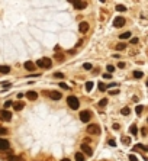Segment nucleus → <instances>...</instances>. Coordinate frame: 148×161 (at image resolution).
I'll use <instances>...</instances> for the list:
<instances>
[{
  "mask_svg": "<svg viewBox=\"0 0 148 161\" xmlns=\"http://www.w3.org/2000/svg\"><path fill=\"white\" fill-rule=\"evenodd\" d=\"M147 86H148V81H147Z\"/></svg>",
  "mask_w": 148,
  "mask_h": 161,
  "instance_id": "c03bdc74",
  "label": "nucleus"
},
{
  "mask_svg": "<svg viewBox=\"0 0 148 161\" xmlns=\"http://www.w3.org/2000/svg\"><path fill=\"white\" fill-rule=\"evenodd\" d=\"M142 75H144L142 71H135V73H134V77H135V79H141Z\"/></svg>",
  "mask_w": 148,
  "mask_h": 161,
  "instance_id": "4be33fe9",
  "label": "nucleus"
},
{
  "mask_svg": "<svg viewBox=\"0 0 148 161\" xmlns=\"http://www.w3.org/2000/svg\"><path fill=\"white\" fill-rule=\"evenodd\" d=\"M83 67H84V70H92V68H93V65H92L90 63H84Z\"/></svg>",
  "mask_w": 148,
  "mask_h": 161,
  "instance_id": "b1692460",
  "label": "nucleus"
},
{
  "mask_svg": "<svg viewBox=\"0 0 148 161\" xmlns=\"http://www.w3.org/2000/svg\"><path fill=\"white\" fill-rule=\"evenodd\" d=\"M118 65H119V68H125V63H119Z\"/></svg>",
  "mask_w": 148,
  "mask_h": 161,
  "instance_id": "ea45409f",
  "label": "nucleus"
},
{
  "mask_svg": "<svg viewBox=\"0 0 148 161\" xmlns=\"http://www.w3.org/2000/svg\"><path fill=\"white\" fill-rule=\"evenodd\" d=\"M141 132H142V135H145V134H147V129H145V128H142V129H141Z\"/></svg>",
  "mask_w": 148,
  "mask_h": 161,
  "instance_id": "79ce46f5",
  "label": "nucleus"
},
{
  "mask_svg": "<svg viewBox=\"0 0 148 161\" xmlns=\"http://www.w3.org/2000/svg\"><path fill=\"white\" fill-rule=\"evenodd\" d=\"M9 161H22V158L20 157H9Z\"/></svg>",
  "mask_w": 148,
  "mask_h": 161,
  "instance_id": "bb28decb",
  "label": "nucleus"
},
{
  "mask_svg": "<svg viewBox=\"0 0 148 161\" xmlns=\"http://www.w3.org/2000/svg\"><path fill=\"white\" fill-rule=\"evenodd\" d=\"M10 106H13V102H12V100H7L6 103H4V107L7 109V107H10Z\"/></svg>",
  "mask_w": 148,
  "mask_h": 161,
  "instance_id": "c85d7f7f",
  "label": "nucleus"
},
{
  "mask_svg": "<svg viewBox=\"0 0 148 161\" xmlns=\"http://www.w3.org/2000/svg\"><path fill=\"white\" fill-rule=\"evenodd\" d=\"M116 10H118V12H125L126 7H125L124 4H118V6H116Z\"/></svg>",
  "mask_w": 148,
  "mask_h": 161,
  "instance_id": "412c9836",
  "label": "nucleus"
},
{
  "mask_svg": "<svg viewBox=\"0 0 148 161\" xmlns=\"http://www.w3.org/2000/svg\"><path fill=\"white\" fill-rule=\"evenodd\" d=\"M129 132H131V134H134V135H136V134H138V128H136L135 125H132V126L129 128Z\"/></svg>",
  "mask_w": 148,
  "mask_h": 161,
  "instance_id": "6ab92c4d",
  "label": "nucleus"
},
{
  "mask_svg": "<svg viewBox=\"0 0 148 161\" xmlns=\"http://www.w3.org/2000/svg\"><path fill=\"white\" fill-rule=\"evenodd\" d=\"M90 118H92L90 110H83V112H80V119H81V122H89Z\"/></svg>",
  "mask_w": 148,
  "mask_h": 161,
  "instance_id": "39448f33",
  "label": "nucleus"
},
{
  "mask_svg": "<svg viewBox=\"0 0 148 161\" xmlns=\"http://www.w3.org/2000/svg\"><path fill=\"white\" fill-rule=\"evenodd\" d=\"M81 151L84 152L86 155H93V149L87 145V144H83V145H81Z\"/></svg>",
  "mask_w": 148,
  "mask_h": 161,
  "instance_id": "9d476101",
  "label": "nucleus"
},
{
  "mask_svg": "<svg viewBox=\"0 0 148 161\" xmlns=\"http://www.w3.org/2000/svg\"><path fill=\"white\" fill-rule=\"evenodd\" d=\"M55 57H57V60H60V61H63V58H64V57H63V55H61V54H57Z\"/></svg>",
  "mask_w": 148,
  "mask_h": 161,
  "instance_id": "4c0bfd02",
  "label": "nucleus"
},
{
  "mask_svg": "<svg viewBox=\"0 0 148 161\" xmlns=\"http://www.w3.org/2000/svg\"><path fill=\"white\" fill-rule=\"evenodd\" d=\"M9 71H10V67L9 65H0V73L2 74H7Z\"/></svg>",
  "mask_w": 148,
  "mask_h": 161,
  "instance_id": "2eb2a0df",
  "label": "nucleus"
},
{
  "mask_svg": "<svg viewBox=\"0 0 148 161\" xmlns=\"http://www.w3.org/2000/svg\"><path fill=\"white\" fill-rule=\"evenodd\" d=\"M120 113L124 115V116L129 115V113H131V110H129V107H124V109H122V110H120Z\"/></svg>",
  "mask_w": 148,
  "mask_h": 161,
  "instance_id": "aec40b11",
  "label": "nucleus"
},
{
  "mask_svg": "<svg viewBox=\"0 0 148 161\" xmlns=\"http://www.w3.org/2000/svg\"><path fill=\"white\" fill-rule=\"evenodd\" d=\"M109 145H112V147H116V142L113 141V139H109Z\"/></svg>",
  "mask_w": 148,
  "mask_h": 161,
  "instance_id": "f704fd0d",
  "label": "nucleus"
},
{
  "mask_svg": "<svg viewBox=\"0 0 148 161\" xmlns=\"http://www.w3.org/2000/svg\"><path fill=\"white\" fill-rule=\"evenodd\" d=\"M144 110V106H141V105H139V106H136V109H135V112H136V115H141V112Z\"/></svg>",
  "mask_w": 148,
  "mask_h": 161,
  "instance_id": "5701e85b",
  "label": "nucleus"
},
{
  "mask_svg": "<svg viewBox=\"0 0 148 161\" xmlns=\"http://www.w3.org/2000/svg\"><path fill=\"white\" fill-rule=\"evenodd\" d=\"M47 94H48L52 100H60V99H61V93H60V91H48Z\"/></svg>",
  "mask_w": 148,
  "mask_h": 161,
  "instance_id": "1a4fd4ad",
  "label": "nucleus"
},
{
  "mask_svg": "<svg viewBox=\"0 0 148 161\" xmlns=\"http://www.w3.org/2000/svg\"><path fill=\"white\" fill-rule=\"evenodd\" d=\"M60 86H61V87H63V89H68V86H67V84H65V83H60Z\"/></svg>",
  "mask_w": 148,
  "mask_h": 161,
  "instance_id": "58836bf2",
  "label": "nucleus"
},
{
  "mask_svg": "<svg viewBox=\"0 0 148 161\" xmlns=\"http://www.w3.org/2000/svg\"><path fill=\"white\" fill-rule=\"evenodd\" d=\"M119 128H120V126H119V125H118V123H115V125H113V129H116V131H118V129H119Z\"/></svg>",
  "mask_w": 148,
  "mask_h": 161,
  "instance_id": "a19ab883",
  "label": "nucleus"
},
{
  "mask_svg": "<svg viewBox=\"0 0 148 161\" xmlns=\"http://www.w3.org/2000/svg\"><path fill=\"white\" fill-rule=\"evenodd\" d=\"M106 103H108V99H102V100L99 102V106L103 107V106H106Z\"/></svg>",
  "mask_w": 148,
  "mask_h": 161,
  "instance_id": "a878e982",
  "label": "nucleus"
},
{
  "mask_svg": "<svg viewBox=\"0 0 148 161\" xmlns=\"http://www.w3.org/2000/svg\"><path fill=\"white\" fill-rule=\"evenodd\" d=\"M106 70H108V73L110 74V73L115 71V67H113V65H108V67H106Z\"/></svg>",
  "mask_w": 148,
  "mask_h": 161,
  "instance_id": "cd10ccee",
  "label": "nucleus"
},
{
  "mask_svg": "<svg viewBox=\"0 0 148 161\" xmlns=\"http://www.w3.org/2000/svg\"><path fill=\"white\" fill-rule=\"evenodd\" d=\"M9 147H10V144H9V141H7V139H3V138H0V151L9 149Z\"/></svg>",
  "mask_w": 148,
  "mask_h": 161,
  "instance_id": "6e6552de",
  "label": "nucleus"
},
{
  "mask_svg": "<svg viewBox=\"0 0 148 161\" xmlns=\"http://www.w3.org/2000/svg\"><path fill=\"white\" fill-rule=\"evenodd\" d=\"M103 77H104V79H108V80H109V79H112V75H110V74H109V73H106V74H103Z\"/></svg>",
  "mask_w": 148,
  "mask_h": 161,
  "instance_id": "c9c22d12",
  "label": "nucleus"
},
{
  "mask_svg": "<svg viewBox=\"0 0 148 161\" xmlns=\"http://www.w3.org/2000/svg\"><path fill=\"white\" fill-rule=\"evenodd\" d=\"M87 132L90 135H100V126L97 123H90L87 126Z\"/></svg>",
  "mask_w": 148,
  "mask_h": 161,
  "instance_id": "7ed1b4c3",
  "label": "nucleus"
},
{
  "mask_svg": "<svg viewBox=\"0 0 148 161\" xmlns=\"http://www.w3.org/2000/svg\"><path fill=\"white\" fill-rule=\"evenodd\" d=\"M131 44H138V38H132L131 39Z\"/></svg>",
  "mask_w": 148,
  "mask_h": 161,
  "instance_id": "e433bc0d",
  "label": "nucleus"
},
{
  "mask_svg": "<svg viewBox=\"0 0 148 161\" xmlns=\"http://www.w3.org/2000/svg\"><path fill=\"white\" fill-rule=\"evenodd\" d=\"M99 90H100V91L106 90V84H103V83H99Z\"/></svg>",
  "mask_w": 148,
  "mask_h": 161,
  "instance_id": "c756f323",
  "label": "nucleus"
},
{
  "mask_svg": "<svg viewBox=\"0 0 148 161\" xmlns=\"http://www.w3.org/2000/svg\"><path fill=\"white\" fill-rule=\"evenodd\" d=\"M125 25V19L122 18V16H118V18L113 19V26L115 28H122Z\"/></svg>",
  "mask_w": 148,
  "mask_h": 161,
  "instance_id": "20e7f679",
  "label": "nucleus"
},
{
  "mask_svg": "<svg viewBox=\"0 0 148 161\" xmlns=\"http://www.w3.org/2000/svg\"><path fill=\"white\" fill-rule=\"evenodd\" d=\"M78 31H80L81 33H86L87 31H89V23H87V22H81L80 25H78Z\"/></svg>",
  "mask_w": 148,
  "mask_h": 161,
  "instance_id": "9b49d317",
  "label": "nucleus"
},
{
  "mask_svg": "<svg viewBox=\"0 0 148 161\" xmlns=\"http://www.w3.org/2000/svg\"><path fill=\"white\" fill-rule=\"evenodd\" d=\"M54 77H55V79H63L64 75H63V73H55V74H54Z\"/></svg>",
  "mask_w": 148,
  "mask_h": 161,
  "instance_id": "7c9ffc66",
  "label": "nucleus"
},
{
  "mask_svg": "<svg viewBox=\"0 0 148 161\" xmlns=\"http://www.w3.org/2000/svg\"><path fill=\"white\" fill-rule=\"evenodd\" d=\"M119 38H120V39H128V38H131V32H124V33H120Z\"/></svg>",
  "mask_w": 148,
  "mask_h": 161,
  "instance_id": "f3484780",
  "label": "nucleus"
},
{
  "mask_svg": "<svg viewBox=\"0 0 148 161\" xmlns=\"http://www.w3.org/2000/svg\"><path fill=\"white\" fill-rule=\"evenodd\" d=\"M116 49H118V51H122V49H125V44H124V42H120V44H118V45H116Z\"/></svg>",
  "mask_w": 148,
  "mask_h": 161,
  "instance_id": "393cba45",
  "label": "nucleus"
},
{
  "mask_svg": "<svg viewBox=\"0 0 148 161\" xmlns=\"http://www.w3.org/2000/svg\"><path fill=\"white\" fill-rule=\"evenodd\" d=\"M35 67H36V64H33L32 61H26V63H25V68L28 70V71H33Z\"/></svg>",
  "mask_w": 148,
  "mask_h": 161,
  "instance_id": "f8f14e48",
  "label": "nucleus"
},
{
  "mask_svg": "<svg viewBox=\"0 0 148 161\" xmlns=\"http://www.w3.org/2000/svg\"><path fill=\"white\" fill-rule=\"evenodd\" d=\"M61 161H70L68 158H63V160H61Z\"/></svg>",
  "mask_w": 148,
  "mask_h": 161,
  "instance_id": "37998d69",
  "label": "nucleus"
},
{
  "mask_svg": "<svg viewBox=\"0 0 148 161\" xmlns=\"http://www.w3.org/2000/svg\"><path fill=\"white\" fill-rule=\"evenodd\" d=\"M86 158H84V154L83 152H77L76 154V161H84Z\"/></svg>",
  "mask_w": 148,
  "mask_h": 161,
  "instance_id": "dca6fc26",
  "label": "nucleus"
},
{
  "mask_svg": "<svg viewBox=\"0 0 148 161\" xmlns=\"http://www.w3.org/2000/svg\"><path fill=\"white\" fill-rule=\"evenodd\" d=\"M26 97H28L29 100H36L38 99V94L35 91H28V93H26Z\"/></svg>",
  "mask_w": 148,
  "mask_h": 161,
  "instance_id": "ddd939ff",
  "label": "nucleus"
},
{
  "mask_svg": "<svg viewBox=\"0 0 148 161\" xmlns=\"http://www.w3.org/2000/svg\"><path fill=\"white\" fill-rule=\"evenodd\" d=\"M129 160H131V161H138V158H136L134 154H131V155H129Z\"/></svg>",
  "mask_w": 148,
  "mask_h": 161,
  "instance_id": "2f4dec72",
  "label": "nucleus"
},
{
  "mask_svg": "<svg viewBox=\"0 0 148 161\" xmlns=\"http://www.w3.org/2000/svg\"><path fill=\"white\" fill-rule=\"evenodd\" d=\"M93 86H94L93 81H87V83H86V90H87V91H90V90L93 89Z\"/></svg>",
  "mask_w": 148,
  "mask_h": 161,
  "instance_id": "a211bd4d",
  "label": "nucleus"
},
{
  "mask_svg": "<svg viewBox=\"0 0 148 161\" xmlns=\"http://www.w3.org/2000/svg\"><path fill=\"white\" fill-rule=\"evenodd\" d=\"M122 142H124V144H129V142H131V139H129V138H125V137H124V138H122Z\"/></svg>",
  "mask_w": 148,
  "mask_h": 161,
  "instance_id": "473e14b6",
  "label": "nucleus"
},
{
  "mask_svg": "<svg viewBox=\"0 0 148 161\" xmlns=\"http://www.w3.org/2000/svg\"><path fill=\"white\" fill-rule=\"evenodd\" d=\"M67 103H68V106L71 107V109H78V106H80V102H78V99L76 97V96H70V97H67Z\"/></svg>",
  "mask_w": 148,
  "mask_h": 161,
  "instance_id": "f257e3e1",
  "label": "nucleus"
},
{
  "mask_svg": "<svg viewBox=\"0 0 148 161\" xmlns=\"http://www.w3.org/2000/svg\"><path fill=\"white\" fill-rule=\"evenodd\" d=\"M0 118H2L3 121H10L12 119V112H9V110H4L3 112H0Z\"/></svg>",
  "mask_w": 148,
  "mask_h": 161,
  "instance_id": "423d86ee",
  "label": "nucleus"
},
{
  "mask_svg": "<svg viewBox=\"0 0 148 161\" xmlns=\"http://www.w3.org/2000/svg\"><path fill=\"white\" fill-rule=\"evenodd\" d=\"M71 3L74 4V7H76L77 10H83L84 7L87 6V3H86V2H74V0H71Z\"/></svg>",
  "mask_w": 148,
  "mask_h": 161,
  "instance_id": "0eeeda50",
  "label": "nucleus"
},
{
  "mask_svg": "<svg viewBox=\"0 0 148 161\" xmlns=\"http://www.w3.org/2000/svg\"><path fill=\"white\" fill-rule=\"evenodd\" d=\"M23 102H17V103H13V109H15V110H22V109H23Z\"/></svg>",
  "mask_w": 148,
  "mask_h": 161,
  "instance_id": "4468645a",
  "label": "nucleus"
},
{
  "mask_svg": "<svg viewBox=\"0 0 148 161\" xmlns=\"http://www.w3.org/2000/svg\"><path fill=\"white\" fill-rule=\"evenodd\" d=\"M36 65L38 67H41V68H51V65H52V63H51V60L49 58H41V60H38L36 61Z\"/></svg>",
  "mask_w": 148,
  "mask_h": 161,
  "instance_id": "f03ea898",
  "label": "nucleus"
},
{
  "mask_svg": "<svg viewBox=\"0 0 148 161\" xmlns=\"http://www.w3.org/2000/svg\"><path fill=\"white\" fill-rule=\"evenodd\" d=\"M3 134H7V129L6 128H0V135H3Z\"/></svg>",
  "mask_w": 148,
  "mask_h": 161,
  "instance_id": "72a5a7b5",
  "label": "nucleus"
}]
</instances>
